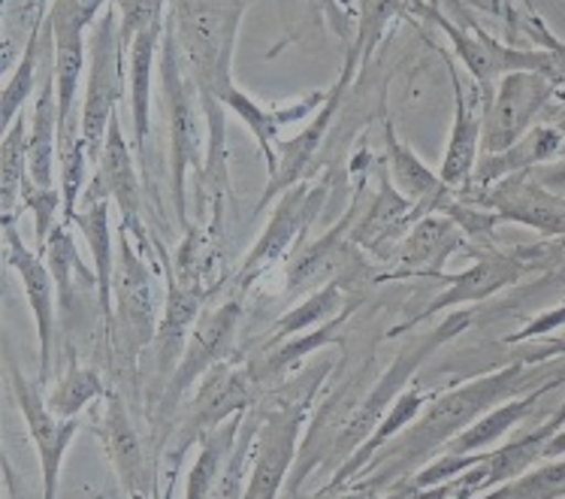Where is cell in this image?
<instances>
[{
  "label": "cell",
  "instance_id": "33",
  "mask_svg": "<svg viewBox=\"0 0 565 499\" xmlns=\"http://www.w3.org/2000/svg\"><path fill=\"white\" fill-rule=\"evenodd\" d=\"M551 436H554V429L542 424V427L530 429L526 436H520V439L508 442V445H502L497 452L487 454L484 493H493V490L508 485V481H514L523 473H530L539 460H544V445L551 442Z\"/></svg>",
  "mask_w": 565,
  "mask_h": 499
},
{
  "label": "cell",
  "instance_id": "23",
  "mask_svg": "<svg viewBox=\"0 0 565 499\" xmlns=\"http://www.w3.org/2000/svg\"><path fill=\"white\" fill-rule=\"evenodd\" d=\"M109 203L113 200H79V210L73 212V227L88 243L94 264V279H97V306H100V318H104V337L109 342L113 333V321H116V309H113V279H116V245L113 240V221H109Z\"/></svg>",
  "mask_w": 565,
  "mask_h": 499
},
{
  "label": "cell",
  "instance_id": "11",
  "mask_svg": "<svg viewBox=\"0 0 565 499\" xmlns=\"http://www.w3.org/2000/svg\"><path fill=\"white\" fill-rule=\"evenodd\" d=\"M360 71V55L354 46H345V64H342V73H339V79L335 85L327 92V97L321 100V106L315 109V116L309 118V125L297 134V137H290V140L278 142V161L276 167L269 170V185H266L264 198L257 203V212L269 206L273 200H278L288 188H294L297 182L306 179L309 173V163L318 158V151H321L323 140H327V130L333 125V118L339 116V109H342V100H345L348 88H351V82H354V73Z\"/></svg>",
  "mask_w": 565,
  "mask_h": 499
},
{
  "label": "cell",
  "instance_id": "39",
  "mask_svg": "<svg viewBox=\"0 0 565 499\" xmlns=\"http://www.w3.org/2000/svg\"><path fill=\"white\" fill-rule=\"evenodd\" d=\"M441 212L460 224V231L466 233L469 243L493 252V236H497V227L502 224V215L497 210H487V206H478V203H469V200L466 203L462 200H450Z\"/></svg>",
  "mask_w": 565,
  "mask_h": 499
},
{
  "label": "cell",
  "instance_id": "8",
  "mask_svg": "<svg viewBox=\"0 0 565 499\" xmlns=\"http://www.w3.org/2000/svg\"><path fill=\"white\" fill-rule=\"evenodd\" d=\"M125 46H121V24H118L116 3H109L97 22L92 24L88 40V79H85V100H82V137L88 146V158L97 163L104 149L109 125L125 97Z\"/></svg>",
  "mask_w": 565,
  "mask_h": 499
},
{
  "label": "cell",
  "instance_id": "14",
  "mask_svg": "<svg viewBox=\"0 0 565 499\" xmlns=\"http://www.w3.org/2000/svg\"><path fill=\"white\" fill-rule=\"evenodd\" d=\"M3 261L7 267L19 276L34 315L36 339H40V375L36 382L46 384L52 379V351H55V300L58 288L52 279L46 257L40 252H31L15 227V215H3Z\"/></svg>",
  "mask_w": 565,
  "mask_h": 499
},
{
  "label": "cell",
  "instance_id": "30",
  "mask_svg": "<svg viewBox=\"0 0 565 499\" xmlns=\"http://www.w3.org/2000/svg\"><path fill=\"white\" fill-rule=\"evenodd\" d=\"M221 100H224V106H227L231 113H236V118L243 121L245 128L252 130V137L257 140V146H260V155H264L266 170H273L278 161V142H281L278 140V134H281V128H285L288 121H294V118H300L302 113H309L312 104H321L323 94H315L312 100L294 106V109L276 113V109H266V106L257 104L254 97H248L243 88H236V82H233L231 88H224Z\"/></svg>",
  "mask_w": 565,
  "mask_h": 499
},
{
  "label": "cell",
  "instance_id": "24",
  "mask_svg": "<svg viewBox=\"0 0 565 499\" xmlns=\"http://www.w3.org/2000/svg\"><path fill=\"white\" fill-rule=\"evenodd\" d=\"M384 170L393 179V185L424 210V215L441 212L454 200V188L396 137L391 121L384 125Z\"/></svg>",
  "mask_w": 565,
  "mask_h": 499
},
{
  "label": "cell",
  "instance_id": "47",
  "mask_svg": "<svg viewBox=\"0 0 565 499\" xmlns=\"http://www.w3.org/2000/svg\"><path fill=\"white\" fill-rule=\"evenodd\" d=\"M554 457H565V427L556 429L551 442L544 445V460H554Z\"/></svg>",
  "mask_w": 565,
  "mask_h": 499
},
{
  "label": "cell",
  "instance_id": "42",
  "mask_svg": "<svg viewBox=\"0 0 565 499\" xmlns=\"http://www.w3.org/2000/svg\"><path fill=\"white\" fill-rule=\"evenodd\" d=\"M315 10L321 12L323 19L330 22L335 34L345 40V46L354 43V34H358V10H354V0H309Z\"/></svg>",
  "mask_w": 565,
  "mask_h": 499
},
{
  "label": "cell",
  "instance_id": "4",
  "mask_svg": "<svg viewBox=\"0 0 565 499\" xmlns=\"http://www.w3.org/2000/svg\"><path fill=\"white\" fill-rule=\"evenodd\" d=\"M475 315L469 309H454V312H445L439 325L415 337L408 346H405L393 363L384 370V375H379L375 382L370 384V391L363 394V400L358 403V408L351 412V418L339 433V439L333 442L330 448V457L323 466H333V473L339 466L345 464L351 454L358 452L363 442L370 439L372 429L379 427V421L387 415V408L396 403V396L403 394L405 387L412 384L415 372L424 367V360L433 358L441 346H448L450 339H457L460 333H466V327L472 325Z\"/></svg>",
  "mask_w": 565,
  "mask_h": 499
},
{
  "label": "cell",
  "instance_id": "10",
  "mask_svg": "<svg viewBox=\"0 0 565 499\" xmlns=\"http://www.w3.org/2000/svg\"><path fill=\"white\" fill-rule=\"evenodd\" d=\"M3 372H7V384H10L12 400L22 412L28 436L34 442L36 457H40V473H43V497H58V478L64 457H67L70 445L79 433V418H61L52 412L49 400L34 382L24 379V372L15 367V360L7 351L3 358Z\"/></svg>",
  "mask_w": 565,
  "mask_h": 499
},
{
  "label": "cell",
  "instance_id": "49",
  "mask_svg": "<svg viewBox=\"0 0 565 499\" xmlns=\"http://www.w3.org/2000/svg\"><path fill=\"white\" fill-rule=\"evenodd\" d=\"M405 7H408V12H417V15H427V12H433L429 0H405Z\"/></svg>",
  "mask_w": 565,
  "mask_h": 499
},
{
  "label": "cell",
  "instance_id": "15",
  "mask_svg": "<svg viewBox=\"0 0 565 499\" xmlns=\"http://www.w3.org/2000/svg\"><path fill=\"white\" fill-rule=\"evenodd\" d=\"M163 279H167V300H163L161 325L154 333V342L149 346L151 351V382L149 396H146V412H154L158 400H161L163 387L173 379L179 360L185 354L188 339L194 333L200 315L206 312V297L196 290L179 285L170 269L163 267Z\"/></svg>",
  "mask_w": 565,
  "mask_h": 499
},
{
  "label": "cell",
  "instance_id": "19",
  "mask_svg": "<svg viewBox=\"0 0 565 499\" xmlns=\"http://www.w3.org/2000/svg\"><path fill=\"white\" fill-rule=\"evenodd\" d=\"M97 436L104 442V452L109 464L116 469L118 485L127 497H146L151 493L149 481H154V473H149V454L146 442L139 436L130 406L118 391H109L104 396V415H100V429Z\"/></svg>",
  "mask_w": 565,
  "mask_h": 499
},
{
  "label": "cell",
  "instance_id": "22",
  "mask_svg": "<svg viewBox=\"0 0 565 499\" xmlns=\"http://www.w3.org/2000/svg\"><path fill=\"white\" fill-rule=\"evenodd\" d=\"M351 312H354V309L348 306L345 312H339L335 318H330L327 325L312 327V330H306V333H297V337L278 342V346H269V349H260L252 360H245L254 375L257 391L266 394V391H273V387H278L281 382H288L290 375H297V372L309 363V358H315V354L321 349H327V346H342V342H345L342 327H345V321L351 318Z\"/></svg>",
  "mask_w": 565,
  "mask_h": 499
},
{
  "label": "cell",
  "instance_id": "35",
  "mask_svg": "<svg viewBox=\"0 0 565 499\" xmlns=\"http://www.w3.org/2000/svg\"><path fill=\"white\" fill-rule=\"evenodd\" d=\"M43 43H46V34H43V24L36 28L28 46L22 49V59L12 67V73H7V82H3V92H0V125L3 130L10 128L12 121L19 118L22 106L28 104V97L36 92L40 85V71H43Z\"/></svg>",
  "mask_w": 565,
  "mask_h": 499
},
{
  "label": "cell",
  "instance_id": "38",
  "mask_svg": "<svg viewBox=\"0 0 565 499\" xmlns=\"http://www.w3.org/2000/svg\"><path fill=\"white\" fill-rule=\"evenodd\" d=\"M354 10H358V34H354L351 46L358 49L360 71H363L375 55V49L381 46L387 24L396 15L408 12V7H405V0H354Z\"/></svg>",
  "mask_w": 565,
  "mask_h": 499
},
{
  "label": "cell",
  "instance_id": "3",
  "mask_svg": "<svg viewBox=\"0 0 565 499\" xmlns=\"http://www.w3.org/2000/svg\"><path fill=\"white\" fill-rule=\"evenodd\" d=\"M158 73H161L167 134H170V182H173L170 191H173L175 221L182 231H188L191 227V221H188V173H203V163H206L203 151H206L209 137H203V121H206L203 100L188 73V61L179 46L170 12H167V24H163Z\"/></svg>",
  "mask_w": 565,
  "mask_h": 499
},
{
  "label": "cell",
  "instance_id": "45",
  "mask_svg": "<svg viewBox=\"0 0 565 499\" xmlns=\"http://www.w3.org/2000/svg\"><path fill=\"white\" fill-rule=\"evenodd\" d=\"M565 354V333H559V337H542L539 342H532V346H526L523 351H518L514 354V360H526V363H547V360L554 358H563Z\"/></svg>",
  "mask_w": 565,
  "mask_h": 499
},
{
  "label": "cell",
  "instance_id": "36",
  "mask_svg": "<svg viewBox=\"0 0 565 499\" xmlns=\"http://www.w3.org/2000/svg\"><path fill=\"white\" fill-rule=\"evenodd\" d=\"M109 394L106 391L104 379L97 375L88 367H82L79 358L70 351L67 354V372L61 375L58 382L52 384V391L46 394L49 406L55 415L61 418H79L85 408L97 403V400H104Z\"/></svg>",
  "mask_w": 565,
  "mask_h": 499
},
{
  "label": "cell",
  "instance_id": "32",
  "mask_svg": "<svg viewBox=\"0 0 565 499\" xmlns=\"http://www.w3.org/2000/svg\"><path fill=\"white\" fill-rule=\"evenodd\" d=\"M345 290L339 282H327L321 288H315L312 294H306L290 312H285L278 318L276 325L269 327V337L260 342V349H269V346H278L285 339L297 337V333H306L312 327L327 325L330 318H335L339 312H345Z\"/></svg>",
  "mask_w": 565,
  "mask_h": 499
},
{
  "label": "cell",
  "instance_id": "28",
  "mask_svg": "<svg viewBox=\"0 0 565 499\" xmlns=\"http://www.w3.org/2000/svg\"><path fill=\"white\" fill-rule=\"evenodd\" d=\"M163 24L137 34L134 36V43H130V49H127L130 121H134V146H137L139 151V163H146V142H149L151 130V76H154V55L161 52Z\"/></svg>",
  "mask_w": 565,
  "mask_h": 499
},
{
  "label": "cell",
  "instance_id": "43",
  "mask_svg": "<svg viewBox=\"0 0 565 499\" xmlns=\"http://www.w3.org/2000/svg\"><path fill=\"white\" fill-rule=\"evenodd\" d=\"M109 3H113V0H52L49 15L79 24V28H92V24L97 22V15H100Z\"/></svg>",
  "mask_w": 565,
  "mask_h": 499
},
{
  "label": "cell",
  "instance_id": "13",
  "mask_svg": "<svg viewBox=\"0 0 565 499\" xmlns=\"http://www.w3.org/2000/svg\"><path fill=\"white\" fill-rule=\"evenodd\" d=\"M113 200L118 206V227L127 231L139 245L149 243L146 233V221H142V188H139L137 163H134V151L130 142L125 140V128L121 118H113L109 134H106L100 158L94 163L92 182L82 191V200Z\"/></svg>",
  "mask_w": 565,
  "mask_h": 499
},
{
  "label": "cell",
  "instance_id": "18",
  "mask_svg": "<svg viewBox=\"0 0 565 499\" xmlns=\"http://www.w3.org/2000/svg\"><path fill=\"white\" fill-rule=\"evenodd\" d=\"M466 243V233L460 224L445 215V212H429L415 221L403 245L391 257V269L381 273L379 279H412V276H429V279H445L441 269L450 255H457Z\"/></svg>",
  "mask_w": 565,
  "mask_h": 499
},
{
  "label": "cell",
  "instance_id": "21",
  "mask_svg": "<svg viewBox=\"0 0 565 499\" xmlns=\"http://www.w3.org/2000/svg\"><path fill=\"white\" fill-rule=\"evenodd\" d=\"M360 219V200H351V206L345 215L335 221V227L323 233L321 240H315L312 245L300 248V255L294 257L285 273V297L288 300H302L306 294H312L315 288H321L327 282H333V276L348 264V255L358 252V245L351 240L354 224Z\"/></svg>",
  "mask_w": 565,
  "mask_h": 499
},
{
  "label": "cell",
  "instance_id": "6",
  "mask_svg": "<svg viewBox=\"0 0 565 499\" xmlns=\"http://www.w3.org/2000/svg\"><path fill=\"white\" fill-rule=\"evenodd\" d=\"M257 396H260V391L254 384L248 363H236L233 358L221 360L218 367H212L200 379V384L194 387V396L188 403V415L179 424H173V433L167 439V452L161 457L163 466H167V481H170L167 493H173V485L179 481V469H182L185 454L194 445H200V439L206 433L221 427L233 415L245 412Z\"/></svg>",
  "mask_w": 565,
  "mask_h": 499
},
{
  "label": "cell",
  "instance_id": "29",
  "mask_svg": "<svg viewBox=\"0 0 565 499\" xmlns=\"http://www.w3.org/2000/svg\"><path fill=\"white\" fill-rule=\"evenodd\" d=\"M161 264L175 276L179 285L203 294V297H212L221 285V252L218 240L200 227V224H191L185 231V240L179 245L175 257H167L161 252Z\"/></svg>",
  "mask_w": 565,
  "mask_h": 499
},
{
  "label": "cell",
  "instance_id": "16",
  "mask_svg": "<svg viewBox=\"0 0 565 499\" xmlns=\"http://www.w3.org/2000/svg\"><path fill=\"white\" fill-rule=\"evenodd\" d=\"M523 276H526V264H523L520 257L502 255V252H487V255L469 269H462L457 276H445V279H441L445 282V290H441L439 297H433V300H429L420 312L412 315L408 321L393 327L387 337H403V333H412L417 325L429 321L433 315L454 312V309H460L466 302L487 300V297H493L499 290L518 285Z\"/></svg>",
  "mask_w": 565,
  "mask_h": 499
},
{
  "label": "cell",
  "instance_id": "1",
  "mask_svg": "<svg viewBox=\"0 0 565 499\" xmlns=\"http://www.w3.org/2000/svg\"><path fill=\"white\" fill-rule=\"evenodd\" d=\"M245 0H170L179 46L188 61L203 113H206V163L196 176V212L209 215L212 236L224 231V200L231 198L227 173V118L221 94L233 85V52L243 22Z\"/></svg>",
  "mask_w": 565,
  "mask_h": 499
},
{
  "label": "cell",
  "instance_id": "7",
  "mask_svg": "<svg viewBox=\"0 0 565 499\" xmlns=\"http://www.w3.org/2000/svg\"><path fill=\"white\" fill-rule=\"evenodd\" d=\"M116 279H113V333H109V349L116 351L121 367L130 375V382H137V358L142 351H149L154 342L161 312L154 300V279L151 269L142 257V248H134V236L118 227L116 233Z\"/></svg>",
  "mask_w": 565,
  "mask_h": 499
},
{
  "label": "cell",
  "instance_id": "25",
  "mask_svg": "<svg viewBox=\"0 0 565 499\" xmlns=\"http://www.w3.org/2000/svg\"><path fill=\"white\" fill-rule=\"evenodd\" d=\"M429 400H433L429 391H420L417 384H408L403 394L396 396V403L387 408V415L379 421V427L372 429L370 439L363 442L358 452L351 454L345 464L335 469L333 478L318 490V497H330V493H342V490H348V485L372 464V457H375L396 433H403L408 424H415V418L424 412V406H427Z\"/></svg>",
  "mask_w": 565,
  "mask_h": 499
},
{
  "label": "cell",
  "instance_id": "34",
  "mask_svg": "<svg viewBox=\"0 0 565 499\" xmlns=\"http://www.w3.org/2000/svg\"><path fill=\"white\" fill-rule=\"evenodd\" d=\"M28 182V118L19 113L0 142V212L22 215V191Z\"/></svg>",
  "mask_w": 565,
  "mask_h": 499
},
{
  "label": "cell",
  "instance_id": "5",
  "mask_svg": "<svg viewBox=\"0 0 565 499\" xmlns=\"http://www.w3.org/2000/svg\"><path fill=\"white\" fill-rule=\"evenodd\" d=\"M243 294L245 290H236L231 300L221 302L218 309H209V312L200 315L173 379L167 382L158 406L149 415L151 427H154L151 429L154 460H161V448L173 433L175 415H179V406L185 403V396L194 391L212 367H218L221 360L231 358L236 333H239V321H243Z\"/></svg>",
  "mask_w": 565,
  "mask_h": 499
},
{
  "label": "cell",
  "instance_id": "26",
  "mask_svg": "<svg viewBox=\"0 0 565 499\" xmlns=\"http://www.w3.org/2000/svg\"><path fill=\"white\" fill-rule=\"evenodd\" d=\"M565 155V130L559 125H539L532 128L523 140L508 146L505 151H493V155H481L478 167H475L472 185L469 188H487L505 179V176L523 173V170H535L542 163L556 161Z\"/></svg>",
  "mask_w": 565,
  "mask_h": 499
},
{
  "label": "cell",
  "instance_id": "31",
  "mask_svg": "<svg viewBox=\"0 0 565 499\" xmlns=\"http://www.w3.org/2000/svg\"><path fill=\"white\" fill-rule=\"evenodd\" d=\"M239 427H243V412L227 418L221 427H215L200 439V454H196L194 466H191V473L185 478L188 499L215 497V488H218L221 476L227 469V460H231L233 442L239 436Z\"/></svg>",
  "mask_w": 565,
  "mask_h": 499
},
{
  "label": "cell",
  "instance_id": "17",
  "mask_svg": "<svg viewBox=\"0 0 565 499\" xmlns=\"http://www.w3.org/2000/svg\"><path fill=\"white\" fill-rule=\"evenodd\" d=\"M417 219H424V210L417 206L415 200L405 198L403 191L393 185L387 170H384L379 182V194L372 198L366 210L360 212L351 240H354L360 252H366L381 264H391V257L396 255V248L403 245V240L415 227Z\"/></svg>",
  "mask_w": 565,
  "mask_h": 499
},
{
  "label": "cell",
  "instance_id": "41",
  "mask_svg": "<svg viewBox=\"0 0 565 499\" xmlns=\"http://www.w3.org/2000/svg\"><path fill=\"white\" fill-rule=\"evenodd\" d=\"M118 10V24H121V46H125V55L134 36L149 31V28H158V24L167 22V3L170 0H113Z\"/></svg>",
  "mask_w": 565,
  "mask_h": 499
},
{
  "label": "cell",
  "instance_id": "40",
  "mask_svg": "<svg viewBox=\"0 0 565 499\" xmlns=\"http://www.w3.org/2000/svg\"><path fill=\"white\" fill-rule=\"evenodd\" d=\"M22 212H31V215H34L36 245L43 248L49 240V233L55 231V224H58L55 219L64 215V194H61V188H40L28 179L22 191Z\"/></svg>",
  "mask_w": 565,
  "mask_h": 499
},
{
  "label": "cell",
  "instance_id": "9",
  "mask_svg": "<svg viewBox=\"0 0 565 499\" xmlns=\"http://www.w3.org/2000/svg\"><path fill=\"white\" fill-rule=\"evenodd\" d=\"M330 188H333V179L330 173H323L318 182L302 179L276 200L269 224L236 269V279H233L236 290H245L254 279H260L264 273L276 267L278 261H288L294 248H300L302 236L312 231V224L327 206Z\"/></svg>",
  "mask_w": 565,
  "mask_h": 499
},
{
  "label": "cell",
  "instance_id": "12",
  "mask_svg": "<svg viewBox=\"0 0 565 499\" xmlns=\"http://www.w3.org/2000/svg\"><path fill=\"white\" fill-rule=\"evenodd\" d=\"M556 97V85L542 73L514 71L502 76L484 113L481 155L505 151L532 130V121Z\"/></svg>",
  "mask_w": 565,
  "mask_h": 499
},
{
  "label": "cell",
  "instance_id": "20",
  "mask_svg": "<svg viewBox=\"0 0 565 499\" xmlns=\"http://www.w3.org/2000/svg\"><path fill=\"white\" fill-rule=\"evenodd\" d=\"M450 85H454V128H450L448 149L441 158L439 176L448 182L454 191L472 185L475 167L481 158V137H484V113H487V94L481 85L475 82V94L469 97L472 88H466L460 73L450 67Z\"/></svg>",
  "mask_w": 565,
  "mask_h": 499
},
{
  "label": "cell",
  "instance_id": "50",
  "mask_svg": "<svg viewBox=\"0 0 565 499\" xmlns=\"http://www.w3.org/2000/svg\"><path fill=\"white\" fill-rule=\"evenodd\" d=\"M535 31H539V34L544 36V43H547V46H556V49H559V52H563V55H565V43H559V40H554V36L547 34V31H544V28H542V24H539V22H535Z\"/></svg>",
  "mask_w": 565,
  "mask_h": 499
},
{
  "label": "cell",
  "instance_id": "48",
  "mask_svg": "<svg viewBox=\"0 0 565 499\" xmlns=\"http://www.w3.org/2000/svg\"><path fill=\"white\" fill-rule=\"evenodd\" d=\"M544 424H547V427L554 429V433H556V429H563V427H565V403H563V406H559V408H556L554 415H551V418L544 421Z\"/></svg>",
  "mask_w": 565,
  "mask_h": 499
},
{
  "label": "cell",
  "instance_id": "27",
  "mask_svg": "<svg viewBox=\"0 0 565 499\" xmlns=\"http://www.w3.org/2000/svg\"><path fill=\"white\" fill-rule=\"evenodd\" d=\"M563 382H565V375H556V379H551V382L532 387L530 394L511 396V400H505V403H499L497 408H490L487 415H481V418L475 421L472 427H466L460 436H454L441 452H457V454L487 452L490 445H497L502 436H508L511 429L518 427L520 421L530 418L532 412H535V406L542 403V396L556 391Z\"/></svg>",
  "mask_w": 565,
  "mask_h": 499
},
{
  "label": "cell",
  "instance_id": "44",
  "mask_svg": "<svg viewBox=\"0 0 565 499\" xmlns=\"http://www.w3.org/2000/svg\"><path fill=\"white\" fill-rule=\"evenodd\" d=\"M565 327V302L554 306V309H547L542 312L535 321L523 327L520 333H511L505 337V346H518V342H530V339H542V337H551V333H559Z\"/></svg>",
  "mask_w": 565,
  "mask_h": 499
},
{
  "label": "cell",
  "instance_id": "46",
  "mask_svg": "<svg viewBox=\"0 0 565 499\" xmlns=\"http://www.w3.org/2000/svg\"><path fill=\"white\" fill-rule=\"evenodd\" d=\"M532 176H535L544 188H551L554 194L565 198V161L542 163V167H535V170H532Z\"/></svg>",
  "mask_w": 565,
  "mask_h": 499
},
{
  "label": "cell",
  "instance_id": "52",
  "mask_svg": "<svg viewBox=\"0 0 565 499\" xmlns=\"http://www.w3.org/2000/svg\"><path fill=\"white\" fill-rule=\"evenodd\" d=\"M556 125H565V113H563V118H559V121H556Z\"/></svg>",
  "mask_w": 565,
  "mask_h": 499
},
{
  "label": "cell",
  "instance_id": "51",
  "mask_svg": "<svg viewBox=\"0 0 565 499\" xmlns=\"http://www.w3.org/2000/svg\"><path fill=\"white\" fill-rule=\"evenodd\" d=\"M439 3H441V0H429V7H433V12H439Z\"/></svg>",
  "mask_w": 565,
  "mask_h": 499
},
{
  "label": "cell",
  "instance_id": "37",
  "mask_svg": "<svg viewBox=\"0 0 565 499\" xmlns=\"http://www.w3.org/2000/svg\"><path fill=\"white\" fill-rule=\"evenodd\" d=\"M40 255L46 257L49 269H52V279H55V288H58V306L64 312L73 309V276L79 273L82 279H92V269H85V264L79 261V252H76V243L70 236V224H55V231L49 233L46 245L40 248ZM94 288H97V279Z\"/></svg>",
  "mask_w": 565,
  "mask_h": 499
},
{
  "label": "cell",
  "instance_id": "2",
  "mask_svg": "<svg viewBox=\"0 0 565 499\" xmlns=\"http://www.w3.org/2000/svg\"><path fill=\"white\" fill-rule=\"evenodd\" d=\"M556 375H565V367H544V363L511 360L502 370L433 396L424 406V412L415 418V424H408L403 433H396L372 457V464L363 469V473H372V478L351 481L348 490L351 493H384L393 481L408 478L420 466L429 464L433 454H439L454 436H460L462 429L472 427L475 421L487 415L490 408H497L499 403H505L511 396L530 394L532 387L551 382Z\"/></svg>",
  "mask_w": 565,
  "mask_h": 499
}]
</instances>
